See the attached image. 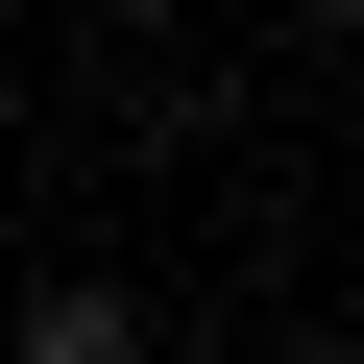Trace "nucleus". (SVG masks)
I'll return each instance as SVG.
<instances>
[{"instance_id": "f257e3e1", "label": "nucleus", "mask_w": 364, "mask_h": 364, "mask_svg": "<svg viewBox=\"0 0 364 364\" xmlns=\"http://www.w3.org/2000/svg\"><path fill=\"white\" fill-rule=\"evenodd\" d=\"M25 364H170V340H146V291H97V267H49V291H25Z\"/></svg>"}]
</instances>
